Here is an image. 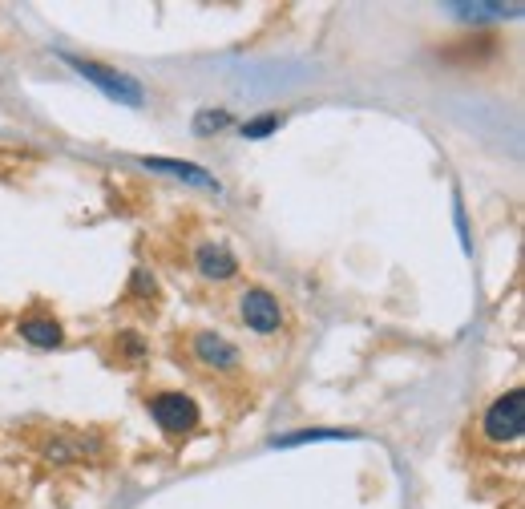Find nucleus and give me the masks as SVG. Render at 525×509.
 Here are the masks:
<instances>
[{"label":"nucleus","instance_id":"nucleus-5","mask_svg":"<svg viewBox=\"0 0 525 509\" xmlns=\"http://www.w3.org/2000/svg\"><path fill=\"white\" fill-rule=\"evenodd\" d=\"M194 348H198L202 364H210V368H223V372L239 368V352H235V348H231L223 336H210V332H202V336L194 340Z\"/></svg>","mask_w":525,"mask_h":509},{"label":"nucleus","instance_id":"nucleus-1","mask_svg":"<svg viewBox=\"0 0 525 509\" xmlns=\"http://www.w3.org/2000/svg\"><path fill=\"white\" fill-rule=\"evenodd\" d=\"M521 433H525V396L513 388L485 413L481 437L489 445H521Z\"/></svg>","mask_w":525,"mask_h":509},{"label":"nucleus","instance_id":"nucleus-3","mask_svg":"<svg viewBox=\"0 0 525 509\" xmlns=\"http://www.w3.org/2000/svg\"><path fill=\"white\" fill-rule=\"evenodd\" d=\"M150 413H154V421H158L166 433H186V429H194V421H198L194 400H186V396H178V392H162V396H154Z\"/></svg>","mask_w":525,"mask_h":509},{"label":"nucleus","instance_id":"nucleus-6","mask_svg":"<svg viewBox=\"0 0 525 509\" xmlns=\"http://www.w3.org/2000/svg\"><path fill=\"white\" fill-rule=\"evenodd\" d=\"M198 271L210 275V279H231L239 271V263H235V255L227 247H202L198 251Z\"/></svg>","mask_w":525,"mask_h":509},{"label":"nucleus","instance_id":"nucleus-7","mask_svg":"<svg viewBox=\"0 0 525 509\" xmlns=\"http://www.w3.org/2000/svg\"><path fill=\"white\" fill-rule=\"evenodd\" d=\"M146 170H166V174H174V178H186V182H198V186H210V178L198 170V166H190V162H170V158H146Z\"/></svg>","mask_w":525,"mask_h":509},{"label":"nucleus","instance_id":"nucleus-2","mask_svg":"<svg viewBox=\"0 0 525 509\" xmlns=\"http://www.w3.org/2000/svg\"><path fill=\"white\" fill-rule=\"evenodd\" d=\"M69 65H73L77 73H85L93 85H101L114 101H126V106H142V85H138L134 77L114 73V69H105V65H97V61H81V57H69Z\"/></svg>","mask_w":525,"mask_h":509},{"label":"nucleus","instance_id":"nucleus-9","mask_svg":"<svg viewBox=\"0 0 525 509\" xmlns=\"http://www.w3.org/2000/svg\"><path fill=\"white\" fill-rule=\"evenodd\" d=\"M210 126H215V130L227 126V114H202V118H198V130H210Z\"/></svg>","mask_w":525,"mask_h":509},{"label":"nucleus","instance_id":"nucleus-4","mask_svg":"<svg viewBox=\"0 0 525 509\" xmlns=\"http://www.w3.org/2000/svg\"><path fill=\"white\" fill-rule=\"evenodd\" d=\"M243 324L247 328H255V332H279V324H283V312H279V303L263 291V287H251L247 295H243Z\"/></svg>","mask_w":525,"mask_h":509},{"label":"nucleus","instance_id":"nucleus-8","mask_svg":"<svg viewBox=\"0 0 525 509\" xmlns=\"http://www.w3.org/2000/svg\"><path fill=\"white\" fill-rule=\"evenodd\" d=\"M21 336H29V340L41 344V348L61 344V328H57L53 320H25V324H21Z\"/></svg>","mask_w":525,"mask_h":509},{"label":"nucleus","instance_id":"nucleus-10","mask_svg":"<svg viewBox=\"0 0 525 509\" xmlns=\"http://www.w3.org/2000/svg\"><path fill=\"white\" fill-rule=\"evenodd\" d=\"M267 130H275V118H259V122H251V126H247V134H251V138H259V134H267Z\"/></svg>","mask_w":525,"mask_h":509}]
</instances>
